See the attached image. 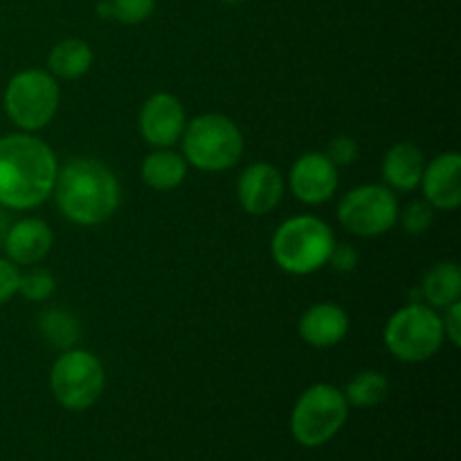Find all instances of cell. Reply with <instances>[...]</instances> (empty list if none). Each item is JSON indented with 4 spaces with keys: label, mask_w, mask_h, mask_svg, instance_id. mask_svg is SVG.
<instances>
[{
    "label": "cell",
    "mask_w": 461,
    "mask_h": 461,
    "mask_svg": "<svg viewBox=\"0 0 461 461\" xmlns=\"http://www.w3.org/2000/svg\"><path fill=\"white\" fill-rule=\"evenodd\" d=\"M59 160L45 140L34 133L0 138V207L36 210L52 198Z\"/></svg>",
    "instance_id": "obj_1"
},
{
    "label": "cell",
    "mask_w": 461,
    "mask_h": 461,
    "mask_svg": "<svg viewBox=\"0 0 461 461\" xmlns=\"http://www.w3.org/2000/svg\"><path fill=\"white\" fill-rule=\"evenodd\" d=\"M52 198L63 219L81 228H95L113 219L122 203V187L106 162L75 156L59 165Z\"/></svg>",
    "instance_id": "obj_2"
},
{
    "label": "cell",
    "mask_w": 461,
    "mask_h": 461,
    "mask_svg": "<svg viewBox=\"0 0 461 461\" xmlns=\"http://www.w3.org/2000/svg\"><path fill=\"white\" fill-rule=\"evenodd\" d=\"M333 246L336 234L327 221L313 214H300L277 225L270 239V255L284 273L306 277L329 264Z\"/></svg>",
    "instance_id": "obj_3"
},
{
    "label": "cell",
    "mask_w": 461,
    "mask_h": 461,
    "mask_svg": "<svg viewBox=\"0 0 461 461\" xmlns=\"http://www.w3.org/2000/svg\"><path fill=\"white\" fill-rule=\"evenodd\" d=\"M180 142L187 165L205 174L232 169L246 151L243 131L223 113H203L194 117L185 126Z\"/></svg>",
    "instance_id": "obj_4"
},
{
    "label": "cell",
    "mask_w": 461,
    "mask_h": 461,
    "mask_svg": "<svg viewBox=\"0 0 461 461\" xmlns=\"http://www.w3.org/2000/svg\"><path fill=\"white\" fill-rule=\"evenodd\" d=\"M61 104V86L43 68H25L12 75L3 93V106L9 120L23 133L50 126Z\"/></svg>",
    "instance_id": "obj_5"
},
{
    "label": "cell",
    "mask_w": 461,
    "mask_h": 461,
    "mask_svg": "<svg viewBox=\"0 0 461 461\" xmlns=\"http://www.w3.org/2000/svg\"><path fill=\"white\" fill-rule=\"evenodd\" d=\"M385 349L401 363H426L444 347L441 313L423 302L405 304L387 320L383 329Z\"/></svg>",
    "instance_id": "obj_6"
},
{
    "label": "cell",
    "mask_w": 461,
    "mask_h": 461,
    "mask_svg": "<svg viewBox=\"0 0 461 461\" xmlns=\"http://www.w3.org/2000/svg\"><path fill=\"white\" fill-rule=\"evenodd\" d=\"M50 390L57 403L70 412L90 410L106 390V369L90 349L70 347L50 369Z\"/></svg>",
    "instance_id": "obj_7"
},
{
    "label": "cell",
    "mask_w": 461,
    "mask_h": 461,
    "mask_svg": "<svg viewBox=\"0 0 461 461\" xmlns=\"http://www.w3.org/2000/svg\"><path fill=\"white\" fill-rule=\"evenodd\" d=\"M349 417L342 390L331 383H315L306 387L291 412V432L304 448H318L331 441Z\"/></svg>",
    "instance_id": "obj_8"
},
{
    "label": "cell",
    "mask_w": 461,
    "mask_h": 461,
    "mask_svg": "<svg viewBox=\"0 0 461 461\" xmlns=\"http://www.w3.org/2000/svg\"><path fill=\"white\" fill-rule=\"evenodd\" d=\"M399 198L385 185H360L338 203V223L360 239L383 237L399 223Z\"/></svg>",
    "instance_id": "obj_9"
},
{
    "label": "cell",
    "mask_w": 461,
    "mask_h": 461,
    "mask_svg": "<svg viewBox=\"0 0 461 461\" xmlns=\"http://www.w3.org/2000/svg\"><path fill=\"white\" fill-rule=\"evenodd\" d=\"M187 126V113L176 95L153 93L144 99L138 115V129L144 142L153 149H174Z\"/></svg>",
    "instance_id": "obj_10"
},
{
    "label": "cell",
    "mask_w": 461,
    "mask_h": 461,
    "mask_svg": "<svg viewBox=\"0 0 461 461\" xmlns=\"http://www.w3.org/2000/svg\"><path fill=\"white\" fill-rule=\"evenodd\" d=\"M340 185L338 167L324 151L302 153L288 171V189L304 205H324L331 201Z\"/></svg>",
    "instance_id": "obj_11"
},
{
    "label": "cell",
    "mask_w": 461,
    "mask_h": 461,
    "mask_svg": "<svg viewBox=\"0 0 461 461\" xmlns=\"http://www.w3.org/2000/svg\"><path fill=\"white\" fill-rule=\"evenodd\" d=\"M286 194V178L270 162H252L237 178V201L250 216H266L277 210Z\"/></svg>",
    "instance_id": "obj_12"
},
{
    "label": "cell",
    "mask_w": 461,
    "mask_h": 461,
    "mask_svg": "<svg viewBox=\"0 0 461 461\" xmlns=\"http://www.w3.org/2000/svg\"><path fill=\"white\" fill-rule=\"evenodd\" d=\"M423 201L435 212H455L461 205V156L457 151H444L426 162L421 183Z\"/></svg>",
    "instance_id": "obj_13"
},
{
    "label": "cell",
    "mask_w": 461,
    "mask_h": 461,
    "mask_svg": "<svg viewBox=\"0 0 461 461\" xmlns=\"http://www.w3.org/2000/svg\"><path fill=\"white\" fill-rule=\"evenodd\" d=\"M54 243L52 228L39 216H25L14 221L3 237V250L16 266H39L50 255Z\"/></svg>",
    "instance_id": "obj_14"
},
{
    "label": "cell",
    "mask_w": 461,
    "mask_h": 461,
    "mask_svg": "<svg viewBox=\"0 0 461 461\" xmlns=\"http://www.w3.org/2000/svg\"><path fill=\"white\" fill-rule=\"evenodd\" d=\"M349 315L336 302H318L302 313L297 333L313 349H331L349 333Z\"/></svg>",
    "instance_id": "obj_15"
},
{
    "label": "cell",
    "mask_w": 461,
    "mask_h": 461,
    "mask_svg": "<svg viewBox=\"0 0 461 461\" xmlns=\"http://www.w3.org/2000/svg\"><path fill=\"white\" fill-rule=\"evenodd\" d=\"M426 153L414 142H396L385 151L381 162L383 185L392 192H414L426 169Z\"/></svg>",
    "instance_id": "obj_16"
},
{
    "label": "cell",
    "mask_w": 461,
    "mask_h": 461,
    "mask_svg": "<svg viewBox=\"0 0 461 461\" xmlns=\"http://www.w3.org/2000/svg\"><path fill=\"white\" fill-rule=\"evenodd\" d=\"M187 174V160L174 149H153L140 165V176L153 192H174L185 183Z\"/></svg>",
    "instance_id": "obj_17"
},
{
    "label": "cell",
    "mask_w": 461,
    "mask_h": 461,
    "mask_svg": "<svg viewBox=\"0 0 461 461\" xmlns=\"http://www.w3.org/2000/svg\"><path fill=\"white\" fill-rule=\"evenodd\" d=\"M93 63H95L93 48H90L88 41L77 39V36L59 41L48 54V72L54 77V79H63V81L81 79L84 75H88Z\"/></svg>",
    "instance_id": "obj_18"
},
{
    "label": "cell",
    "mask_w": 461,
    "mask_h": 461,
    "mask_svg": "<svg viewBox=\"0 0 461 461\" xmlns=\"http://www.w3.org/2000/svg\"><path fill=\"white\" fill-rule=\"evenodd\" d=\"M461 300V268L455 261H437L426 270L421 282V302L437 311Z\"/></svg>",
    "instance_id": "obj_19"
},
{
    "label": "cell",
    "mask_w": 461,
    "mask_h": 461,
    "mask_svg": "<svg viewBox=\"0 0 461 461\" xmlns=\"http://www.w3.org/2000/svg\"><path fill=\"white\" fill-rule=\"evenodd\" d=\"M39 333L48 345L54 349L66 351L77 345L81 336V324L72 311L61 309V306H50L39 315Z\"/></svg>",
    "instance_id": "obj_20"
},
{
    "label": "cell",
    "mask_w": 461,
    "mask_h": 461,
    "mask_svg": "<svg viewBox=\"0 0 461 461\" xmlns=\"http://www.w3.org/2000/svg\"><path fill=\"white\" fill-rule=\"evenodd\" d=\"M349 408H376L390 396V381L383 372L363 369L342 390Z\"/></svg>",
    "instance_id": "obj_21"
},
{
    "label": "cell",
    "mask_w": 461,
    "mask_h": 461,
    "mask_svg": "<svg viewBox=\"0 0 461 461\" xmlns=\"http://www.w3.org/2000/svg\"><path fill=\"white\" fill-rule=\"evenodd\" d=\"M57 291V279L48 268L30 266L21 270V282H18V295L27 302H48Z\"/></svg>",
    "instance_id": "obj_22"
},
{
    "label": "cell",
    "mask_w": 461,
    "mask_h": 461,
    "mask_svg": "<svg viewBox=\"0 0 461 461\" xmlns=\"http://www.w3.org/2000/svg\"><path fill=\"white\" fill-rule=\"evenodd\" d=\"M399 221L408 234H426L435 223V207L423 198L412 201L405 210H399Z\"/></svg>",
    "instance_id": "obj_23"
},
{
    "label": "cell",
    "mask_w": 461,
    "mask_h": 461,
    "mask_svg": "<svg viewBox=\"0 0 461 461\" xmlns=\"http://www.w3.org/2000/svg\"><path fill=\"white\" fill-rule=\"evenodd\" d=\"M113 21L122 25H140L156 12V0H111Z\"/></svg>",
    "instance_id": "obj_24"
},
{
    "label": "cell",
    "mask_w": 461,
    "mask_h": 461,
    "mask_svg": "<svg viewBox=\"0 0 461 461\" xmlns=\"http://www.w3.org/2000/svg\"><path fill=\"white\" fill-rule=\"evenodd\" d=\"M324 153H327L329 160L340 169V167H349L358 160L360 147L354 138H349V135H336V138L329 142L327 151Z\"/></svg>",
    "instance_id": "obj_25"
},
{
    "label": "cell",
    "mask_w": 461,
    "mask_h": 461,
    "mask_svg": "<svg viewBox=\"0 0 461 461\" xmlns=\"http://www.w3.org/2000/svg\"><path fill=\"white\" fill-rule=\"evenodd\" d=\"M18 282H21V266L9 261L7 257H0V306L18 295Z\"/></svg>",
    "instance_id": "obj_26"
},
{
    "label": "cell",
    "mask_w": 461,
    "mask_h": 461,
    "mask_svg": "<svg viewBox=\"0 0 461 461\" xmlns=\"http://www.w3.org/2000/svg\"><path fill=\"white\" fill-rule=\"evenodd\" d=\"M358 261H360V255H358V250H356L354 246H349V243H338L336 241V246H333V252H331V257H329L327 266H331L336 273L347 275V273H354V270L358 268Z\"/></svg>",
    "instance_id": "obj_27"
},
{
    "label": "cell",
    "mask_w": 461,
    "mask_h": 461,
    "mask_svg": "<svg viewBox=\"0 0 461 461\" xmlns=\"http://www.w3.org/2000/svg\"><path fill=\"white\" fill-rule=\"evenodd\" d=\"M441 324H444L446 340L453 347L461 345V302H455L448 309H444L441 315Z\"/></svg>",
    "instance_id": "obj_28"
},
{
    "label": "cell",
    "mask_w": 461,
    "mask_h": 461,
    "mask_svg": "<svg viewBox=\"0 0 461 461\" xmlns=\"http://www.w3.org/2000/svg\"><path fill=\"white\" fill-rule=\"evenodd\" d=\"M97 16L104 18V21H113L111 0H99V3H97Z\"/></svg>",
    "instance_id": "obj_29"
},
{
    "label": "cell",
    "mask_w": 461,
    "mask_h": 461,
    "mask_svg": "<svg viewBox=\"0 0 461 461\" xmlns=\"http://www.w3.org/2000/svg\"><path fill=\"white\" fill-rule=\"evenodd\" d=\"M219 3H223V5H241V3H246V0H219Z\"/></svg>",
    "instance_id": "obj_30"
}]
</instances>
